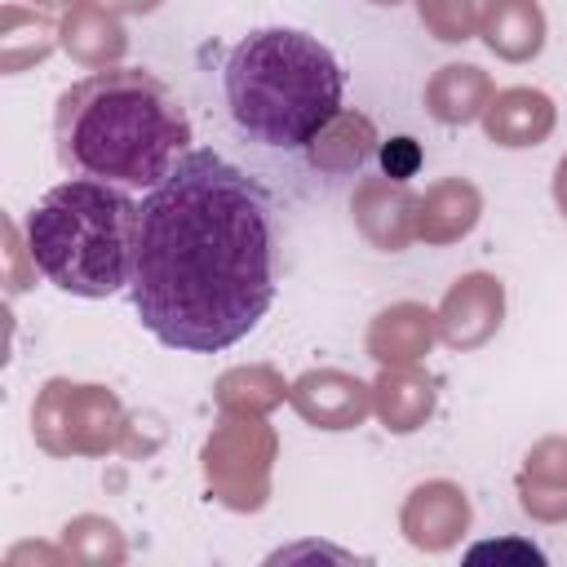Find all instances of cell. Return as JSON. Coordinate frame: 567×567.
I'll return each instance as SVG.
<instances>
[{
	"instance_id": "cell-1",
	"label": "cell",
	"mask_w": 567,
	"mask_h": 567,
	"mask_svg": "<svg viewBox=\"0 0 567 567\" xmlns=\"http://www.w3.org/2000/svg\"><path fill=\"white\" fill-rule=\"evenodd\" d=\"M133 310L190 354L244 341L275 301V221L266 190L217 151H186L137 208Z\"/></svg>"
},
{
	"instance_id": "cell-2",
	"label": "cell",
	"mask_w": 567,
	"mask_h": 567,
	"mask_svg": "<svg viewBox=\"0 0 567 567\" xmlns=\"http://www.w3.org/2000/svg\"><path fill=\"white\" fill-rule=\"evenodd\" d=\"M53 142L62 168L115 186H159L190 142L177 93L151 71L102 66L58 97Z\"/></svg>"
},
{
	"instance_id": "cell-3",
	"label": "cell",
	"mask_w": 567,
	"mask_h": 567,
	"mask_svg": "<svg viewBox=\"0 0 567 567\" xmlns=\"http://www.w3.org/2000/svg\"><path fill=\"white\" fill-rule=\"evenodd\" d=\"M230 120L261 146H310L337 115L346 71L328 44L292 27H261L244 35L221 71Z\"/></svg>"
},
{
	"instance_id": "cell-4",
	"label": "cell",
	"mask_w": 567,
	"mask_h": 567,
	"mask_svg": "<svg viewBox=\"0 0 567 567\" xmlns=\"http://www.w3.org/2000/svg\"><path fill=\"white\" fill-rule=\"evenodd\" d=\"M137 199L97 177H71L31 208V266L71 297H111L133 279Z\"/></svg>"
},
{
	"instance_id": "cell-5",
	"label": "cell",
	"mask_w": 567,
	"mask_h": 567,
	"mask_svg": "<svg viewBox=\"0 0 567 567\" xmlns=\"http://www.w3.org/2000/svg\"><path fill=\"white\" fill-rule=\"evenodd\" d=\"M501 310H505L501 279H492V275H465V279H456V288L447 292V301L439 310V332L456 350L483 346L501 328Z\"/></svg>"
},
{
	"instance_id": "cell-6",
	"label": "cell",
	"mask_w": 567,
	"mask_h": 567,
	"mask_svg": "<svg viewBox=\"0 0 567 567\" xmlns=\"http://www.w3.org/2000/svg\"><path fill=\"white\" fill-rule=\"evenodd\" d=\"M354 221H359V230L377 244V248H385V252H399L412 235H416V199H412V190L403 186V182H381V177H372V182H363L359 190H354Z\"/></svg>"
},
{
	"instance_id": "cell-7",
	"label": "cell",
	"mask_w": 567,
	"mask_h": 567,
	"mask_svg": "<svg viewBox=\"0 0 567 567\" xmlns=\"http://www.w3.org/2000/svg\"><path fill=\"white\" fill-rule=\"evenodd\" d=\"M368 399H372V385H363L346 372H306L292 385L297 412L323 430H350L368 412Z\"/></svg>"
},
{
	"instance_id": "cell-8",
	"label": "cell",
	"mask_w": 567,
	"mask_h": 567,
	"mask_svg": "<svg viewBox=\"0 0 567 567\" xmlns=\"http://www.w3.org/2000/svg\"><path fill=\"white\" fill-rule=\"evenodd\" d=\"M483 124L501 146H536L554 128V102L536 89H505L487 102Z\"/></svg>"
},
{
	"instance_id": "cell-9",
	"label": "cell",
	"mask_w": 567,
	"mask_h": 567,
	"mask_svg": "<svg viewBox=\"0 0 567 567\" xmlns=\"http://www.w3.org/2000/svg\"><path fill=\"white\" fill-rule=\"evenodd\" d=\"M483 40L492 53L509 62H527L545 44V13L536 0H487L483 9Z\"/></svg>"
},
{
	"instance_id": "cell-10",
	"label": "cell",
	"mask_w": 567,
	"mask_h": 567,
	"mask_svg": "<svg viewBox=\"0 0 567 567\" xmlns=\"http://www.w3.org/2000/svg\"><path fill=\"white\" fill-rule=\"evenodd\" d=\"M434 341V315L425 306H390L385 315H377L372 332H368V350L372 359H381L385 368H399V363H412L430 350Z\"/></svg>"
},
{
	"instance_id": "cell-11",
	"label": "cell",
	"mask_w": 567,
	"mask_h": 567,
	"mask_svg": "<svg viewBox=\"0 0 567 567\" xmlns=\"http://www.w3.org/2000/svg\"><path fill=\"white\" fill-rule=\"evenodd\" d=\"M478 221V190L461 177L439 182L421 204H416V235H425L430 244H447L461 239L470 226Z\"/></svg>"
},
{
	"instance_id": "cell-12",
	"label": "cell",
	"mask_w": 567,
	"mask_h": 567,
	"mask_svg": "<svg viewBox=\"0 0 567 567\" xmlns=\"http://www.w3.org/2000/svg\"><path fill=\"white\" fill-rule=\"evenodd\" d=\"M487 97H492V84H487V75H483L478 66H470V62L443 66V71L430 80V89H425V106H430V115L443 120V124H465V120H474L478 111H487Z\"/></svg>"
},
{
	"instance_id": "cell-13",
	"label": "cell",
	"mask_w": 567,
	"mask_h": 567,
	"mask_svg": "<svg viewBox=\"0 0 567 567\" xmlns=\"http://www.w3.org/2000/svg\"><path fill=\"white\" fill-rule=\"evenodd\" d=\"M62 44H66L80 62L106 66V62H115V58L124 53V31L115 27V18H111L106 9H97V4H75L71 18H66V27H62Z\"/></svg>"
},
{
	"instance_id": "cell-14",
	"label": "cell",
	"mask_w": 567,
	"mask_h": 567,
	"mask_svg": "<svg viewBox=\"0 0 567 567\" xmlns=\"http://www.w3.org/2000/svg\"><path fill=\"white\" fill-rule=\"evenodd\" d=\"M377 408H381V421H385L390 430L408 434V430H416V425L430 416L434 390H430V381H421L416 372H408V368L399 363V368H390V372L377 381Z\"/></svg>"
},
{
	"instance_id": "cell-15",
	"label": "cell",
	"mask_w": 567,
	"mask_h": 567,
	"mask_svg": "<svg viewBox=\"0 0 567 567\" xmlns=\"http://www.w3.org/2000/svg\"><path fill=\"white\" fill-rule=\"evenodd\" d=\"M306 151H310V164L319 168H359L372 155V124L363 115L341 111Z\"/></svg>"
},
{
	"instance_id": "cell-16",
	"label": "cell",
	"mask_w": 567,
	"mask_h": 567,
	"mask_svg": "<svg viewBox=\"0 0 567 567\" xmlns=\"http://www.w3.org/2000/svg\"><path fill=\"white\" fill-rule=\"evenodd\" d=\"M465 514H470V509H465V496H461L452 483H430V487L412 492V505H408L403 523H408L412 536L430 523V527L439 532V545H447V536L465 527Z\"/></svg>"
},
{
	"instance_id": "cell-17",
	"label": "cell",
	"mask_w": 567,
	"mask_h": 567,
	"mask_svg": "<svg viewBox=\"0 0 567 567\" xmlns=\"http://www.w3.org/2000/svg\"><path fill=\"white\" fill-rule=\"evenodd\" d=\"M421 22L439 40H447V44L470 40V31H474V0H421Z\"/></svg>"
},
{
	"instance_id": "cell-18",
	"label": "cell",
	"mask_w": 567,
	"mask_h": 567,
	"mask_svg": "<svg viewBox=\"0 0 567 567\" xmlns=\"http://www.w3.org/2000/svg\"><path fill=\"white\" fill-rule=\"evenodd\" d=\"M381 164H385V177L403 182V177L421 164V151H416V142H412V137H394V142H385V146H381Z\"/></svg>"
},
{
	"instance_id": "cell-19",
	"label": "cell",
	"mask_w": 567,
	"mask_h": 567,
	"mask_svg": "<svg viewBox=\"0 0 567 567\" xmlns=\"http://www.w3.org/2000/svg\"><path fill=\"white\" fill-rule=\"evenodd\" d=\"M554 199H558V208H563V217H567V159L558 164V177H554Z\"/></svg>"
},
{
	"instance_id": "cell-20",
	"label": "cell",
	"mask_w": 567,
	"mask_h": 567,
	"mask_svg": "<svg viewBox=\"0 0 567 567\" xmlns=\"http://www.w3.org/2000/svg\"><path fill=\"white\" fill-rule=\"evenodd\" d=\"M106 4H115V9H128V13H146V9H155L159 0H106Z\"/></svg>"
},
{
	"instance_id": "cell-21",
	"label": "cell",
	"mask_w": 567,
	"mask_h": 567,
	"mask_svg": "<svg viewBox=\"0 0 567 567\" xmlns=\"http://www.w3.org/2000/svg\"><path fill=\"white\" fill-rule=\"evenodd\" d=\"M40 4H71V9H75V4H84V0H40Z\"/></svg>"
},
{
	"instance_id": "cell-22",
	"label": "cell",
	"mask_w": 567,
	"mask_h": 567,
	"mask_svg": "<svg viewBox=\"0 0 567 567\" xmlns=\"http://www.w3.org/2000/svg\"><path fill=\"white\" fill-rule=\"evenodd\" d=\"M372 4H399V0H372Z\"/></svg>"
}]
</instances>
